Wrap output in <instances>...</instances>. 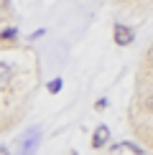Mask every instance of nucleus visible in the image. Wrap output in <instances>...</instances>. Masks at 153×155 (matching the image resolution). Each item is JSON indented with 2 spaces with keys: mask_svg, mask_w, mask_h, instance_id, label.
<instances>
[{
  "mask_svg": "<svg viewBox=\"0 0 153 155\" xmlns=\"http://www.w3.org/2000/svg\"><path fill=\"white\" fill-rule=\"evenodd\" d=\"M59 89H61V79H54V81H49V92H51V94H56Z\"/></svg>",
  "mask_w": 153,
  "mask_h": 155,
  "instance_id": "6",
  "label": "nucleus"
},
{
  "mask_svg": "<svg viewBox=\"0 0 153 155\" xmlns=\"http://www.w3.org/2000/svg\"><path fill=\"white\" fill-rule=\"evenodd\" d=\"M107 137H110V130H107L105 125H100L97 130H94V137H92V147H102L107 143Z\"/></svg>",
  "mask_w": 153,
  "mask_h": 155,
  "instance_id": "3",
  "label": "nucleus"
},
{
  "mask_svg": "<svg viewBox=\"0 0 153 155\" xmlns=\"http://www.w3.org/2000/svg\"><path fill=\"white\" fill-rule=\"evenodd\" d=\"M38 143H41V127H31L25 132V137H21V150H18V155H33Z\"/></svg>",
  "mask_w": 153,
  "mask_h": 155,
  "instance_id": "1",
  "label": "nucleus"
},
{
  "mask_svg": "<svg viewBox=\"0 0 153 155\" xmlns=\"http://www.w3.org/2000/svg\"><path fill=\"white\" fill-rule=\"evenodd\" d=\"M0 155H8V147L5 145H0Z\"/></svg>",
  "mask_w": 153,
  "mask_h": 155,
  "instance_id": "7",
  "label": "nucleus"
},
{
  "mask_svg": "<svg viewBox=\"0 0 153 155\" xmlns=\"http://www.w3.org/2000/svg\"><path fill=\"white\" fill-rule=\"evenodd\" d=\"M8 76H10V66L5 61H0V81H8Z\"/></svg>",
  "mask_w": 153,
  "mask_h": 155,
  "instance_id": "5",
  "label": "nucleus"
},
{
  "mask_svg": "<svg viewBox=\"0 0 153 155\" xmlns=\"http://www.w3.org/2000/svg\"><path fill=\"white\" fill-rule=\"evenodd\" d=\"M151 109H153V99H151Z\"/></svg>",
  "mask_w": 153,
  "mask_h": 155,
  "instance_id": "8",
  "label": "nucleus"
},
{
  "mask_svg": "<svg viewBox=\"0 0 153 155\" xmlns=\"http://www.w3.org/2000/svg\"><path fill=\"white\" fill-rule=\"evenodd\" d=\"M15 33H18L15 28H5V31H0V41H13V38H15Z\"/></svg>",
  "mask_w": 153,
  "mask_h": 155,
  "instance_id": "4",
  "label": "nucleus"
},
{
  "mask_svg": "<svg viewBox=\"0 0 153 155\" xmlns=\"http://www.w3.org/2000/svg\"><path fill=\"white\" fill-rule=\"evenodd\" d=\"M133 28H127V25H123V23H117L115 25V43L117 46H130L133 43Z\"/></svg>",
  "mask_w": 153,
  "mask_h": 155,
  "instance_id": "2",
  "label": "nucleus"
}]
</instances>
